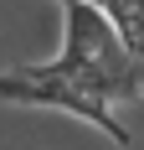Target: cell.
Returning <instances> with one entry per match:
<instances>
[{
    "label": "cell",
    "instance_id": "obj_1",
    "mask_svg": "<svg viewBox=\"0 0 144 150\" xmlns=\"http://www.w3.org/2000/svg\"><path fill=\"white\" fill-rule=\"evenodd\" d=\"M57 73H67L72 83H82L87 93H98L108 104L118 98H144V62L134 57L118 26L108 21L103 5L93 0H67L62 5V52L52 57Z\"/></svg>",
    "mask_w": 144,
    "mask_h": 150
},
{
    "label": "cell",
    "instance_id": "obj_2",
    "mask_svg": "<svg viewBox=\"0 0 144 150\" xmlns=\"http://www.w3.org/2000/svg\"><path fill=\"white\" fill-rule=\"evenodd\" d=\"M0 98H5V104H31V109H62L72 119H87L93 129H103L118 150L134 145L129 129H124V119L113 114V104L98 98V93H87L82 83H72V78L57 73L52 62H26V67L0 73Z\"/></svg>",
    "mask_w": 144,
    "mask_h": 150
},
{
    "label": "cell",
    "instance_id": "obj_3",
    "mask_svg": "<svg viewBox=\"0 0 144 150\" xmlns=\"http://www.w3.org/2000/svg\"><path fill=\"white\" fill-rule=\"evenodd\" d=\"M57 5H67V0H57Z\"/></svg>",
    "mask_w": 144,
    "mask_h": 150
},
{
    "label": "cell",
    "instance_id": "obj_4",
    "mask_svg": "<svg viewBox=\"0 0 144 150\" xmlns=\"http://www.w3.org/2000/svg\"><path fill=\"white\" fill-rule=\"evenodd\" d=\"M139 88H144V83H139Z\"/></svg>",
    "mask_w": 144,
    "mask_h": 150
}]
</instances>
